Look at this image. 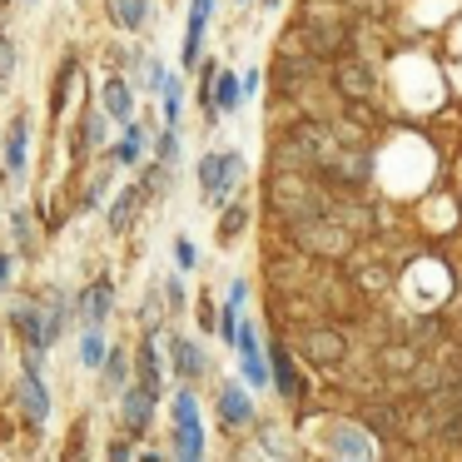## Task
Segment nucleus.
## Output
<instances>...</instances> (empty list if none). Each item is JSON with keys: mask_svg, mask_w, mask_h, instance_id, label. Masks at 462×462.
<instances>
[{"mask_svg": "<svg viewBox=\"0 0 462 462\" xmlns=\"http://www.w3.org/2000/svg\"><path fill=\"white\" fill-rule=\"evenodd\" d=\"M174 269H180V273H194V269H199V249H194L189 239H174Z\"/></svg>", "mask_w": 462, "mask_h": 462, "instance_id": "obj_34", "label": "nucleus"}, {"mask_svg": "<svg viewBox=\"0 0 462 462\" xmlns=\"http://www.w3.org/2000/svg\"><path fill=\"white\" fill-rule=\"evenodd\" d=\"M11 229H15V244H21V254H35V229H31V214L15 209L11 214Z\"/></svg>", "mask_w": 462, "mask_h": 462, "instance_id": "obj_32", "label": "nucleus"}, {"mask_svg": "<svg viewBox=\"0 0 462 462\" xmlns=\"http://www.w3.org/2000/svg\"><path fill=\"white\" fill-rule=\"evenodd\" d=\"M160 289H164V303H170V313H184V309H189V293H184V279H180V273H174V279H164Z\"/></svg>", "mask_w": 462, "mask_h": 462, "instance_id": "obj_33", "label": "nucleus"}, {"mask_svg": "<svg viewBox=\"0 0 462 462\" xmlns=\"http://www.w3.org/2000/svg\"><path fill=\"white\" fill-rule=\"evenodd\" d=\"M75 75H80V70H75V60H65V65H60V80H55V90H51V110H55V115H60L65 105H70V85H75Z\"/></svg>", "mask_w": 462, "mask_h": 462, "instance_id": "obj_31", "label": "nucleus"}, {"mask_svg": "<svg viewBox=\"0 0 462 462\" xmlns=\"http://www.w3.org/2000/svg\"><path fill=\"white\" fill-rule=\"evenodd\" d=\"M234 5H249V0H234Z\"/></svg>", "mask_w": 462, "mask_h": 462, "instance_id": "obj_41", "label": "nucleus"}, {"mask_svg": "<svg viewBox=\"0 0 462 462\" xmlns=\"http://www.w3.org/2000/svg\"><path fill=\"white\" fill-rule=\"evenodd\" d=\"M80 328H105L110 323V313H115V283L110 279H95L90 289L80 293Z\"/></svg>", "mask_w": 462, "mask_h": 462, "instance_id": "obj_15", "label": "nucleus"}, {"mask_svg": "<svg viewBox=\"0 0 462 462\" xmlns=\"http://www.w3.org/2000/svg\"><path fill=\"white\" fill-rule=\"evenodd\" d=\"M110 15L120 21V31H144L150 25V0H110Z\"/></svg>", "mask_w": 462, "mask_h": 462, "instance_id": "obj_24", "label": "nucleus"}, {"mask_svg": "<svg viewBox=\"0 0 462 462\" xmlns=\"http://www.w3.org/2000/svg\"><path fill=\"white\" fill-rule=\"evenodd\" d=\"M144 204H150V194L140 189V180H134V184H125V189H120V199L110 204V229H115V234H125V229L134 224V214L144 209Z\"/></svg>", "mask_w": 462, "mask_h": 462, "instance_id": "obj_18", "label": "nucleus"}, {"mask_svg": "<svg viewBox=\"0 0 462 462\" xmlns=\"http://www.w3.org/2000/svg\"><path fill=\"white\" fill-rule=\"evenodd\" d=\"M214 5L219 0H189V21H184V51H180V65L194 70L204 55V35H209V21H214Z\"/></svg>", "mask_w": 462, "mask_h": 462, "instance_id": "obj_12", "label": "nucleus"}, {"mask_svg": "<svg viewBox=\"0 0 462 462\" xmlns=\"http://www.w3.org/2000/svg\"><path fill=\"white\" fill-rule=\"evenodd\" d=\"M11 279H15V259H11V254H0V289H5Z\"/></svg>", "mask_w": 462, "mask_h": 462, "instance_id": "obj_40", "label": "nucleus"}, {"mask_svg": "<svg viewBox=\"0 0 462 462\" xmlns=\"http://www.w3.org/2000/svg\"><path fill=\"white\" fill-rule=\"evenodd\" d=\"M25 160H31V115H15L5 125V170L25 174Z\"/></svg>", "mask_w": 462, "mask_h": 462, "instance_id": "obj_16", "label": "nucleus"}, {"mask_svg": "<svg viewBox=\"0 0 462 462\" xmlns=\"http://www.w3.org/2000/svg\"><path fill=\"white\" fill-rule=\"evenodd\" d=\"M11 65H15V45L5 41V35H0V80H5V75H11Z\"/></svg>", "mask_w": 462, "mask_h": 462, "instance_id": "obj_37", "label": "nucleus"}, {"mask_svg": "<svg viewBox=\"0 0 462 462\" xmlns=\"http://www.w3.org/2000/svg\"><path fill=\"white\" fill-rule=\"evenodd\" d=\"M105 120H110L105 110H80V125H75V144H80V154L105 150Z\"/></svg>", "mask_w": 462, "mask_h": 462, "instance_id": "obj_22", "label": "nucleus"}, {"mask_svg": "<svg viewBox=\"0 0 462 462\" xmlns=\"http://www.w3.org/2000/svg\"><path fill=\"white\" fill-rule=\"evenodd\" d=\"M224 299H239V303H249V279H229V293Z\"/></svg>", "mask_w": 462, "mask_h": 462, "instance_id": "obj_39", "label": "nucleus"}, {"mask_svg": "<svg viewBox=\"0 0 462 462\" xmlns=\"http://www.w3.org/2000/svg\"><path fill=\"white\" fill-rule=\"evenodd\" d=\"M299 358L303 363H313V368H338V363H348V348H353V338H348V328H338V323H309V328H299Z\"/></svg>", "mask_w": 462, "mask_h": 462, "instance_id": "obj_4", "label": "nucleus"}, {"mask_svg": "<svg viewBox=\"0 0 462 462\" xmlns=\"http://www.w3.org/2000/svg\"><path fill=\"white\" fill-rule=\"evenodd\" d=\"M144 144H150L144 125H140V120H130V125H125V134H120V144L110 150V160H115V164H125V170H134V164L144 160Z\"/></svg>", "mask_w": 462, "mask_h": 462, "instance_id": "obj_21", "label": "nucleus"}, {"mask_svg": "<svg viewBox=\"0 0 462 462\" xmlns=\"http://www.w3.org/2000/svg\"><path fill=\"white\" fill-rule=\"evenodd\" d=\"M234 353H239V378L249 388H273V373H269V343H263L259 323L244 319L239 323V338H234Z\"/></svg>", "mask_w": 462, "mask_h": 462, "instance_id": "obj_9", "label": "nucleus"}, {"mask_svg": "<svg viewBox=\"0 0 462 462\" xmlns=\"http://www.w3.org/2000/svg\"><path fill=\"white\" fill-rule=\"evenodd\" d=\"M105 353H110V343L100 338V328H80V363L85 368H100Z\"/></svg>", "mask_w": 462, "mask_h": 462, "instance_id": "obj_26", "label": "nucleus"}, {"mask_svg": "<svg viewBox=\"0 0 462 462\" xmlns=\"http://www.w3.org/2000/svg\"><path fill=\"white\" fill-rule=\"evenodd\" d=\"M170 418H174V442H170V452L174 457H204V418H199V393L184 383V388H174V398H170Z\"/></svg>", "mask_w": 462, "mask_h": 462, "instance_id": "obj_3", "label": "nucleus"}, {"mask_svg": "<svg viewBox=\"0 0 462 462\" xmlns=\"http://www.w3.org/2000/svg\"><path fill=\"white\" fill-rule=\"evenodd\" d=\"M244 174H249V160L239 150H209L199 154V194L209 209H224L234 194L244 189Z\"/></svg>", "mask_w": 462, "mask_h": 462, "instance_id": "obj_2", "label": "nucleus"}, {"mask_svg": "<svg viewBox=\"0 0 462 462\" xmlns=\"http://www.w3.org/2000/svg\"><path fill=\"white\" fill-rule=\"evenodd\" d=\"M214 418H219L224 432H254V422H259V402H254V388L244 378H224L219 393H214Z\"/></svg>", "mask_w": 462, "mask_h": 462, "instance_id": "obj_6", "label": "nucleus"}, {"mask_svg": "<svg viewBox=\"0 0 462 462\" xmlns=\"http://www.w3.org/2000/svg\"><path fill=\"white\" fill-rule=\"evenodd\" d=\"M328 80H333V90L343 95V105H373L378 100V65L353 55V51L328 65Z\"/></svg>", "mask_w": 462, "mask_h": 462, "instance_id": "obj_5", "label": "nucleus"}, {"mask_svg": "<svg viewBox=\"0 0 462 462\" xmlns=\"http://www.w3.org/2000/svg\"><path fill=\"white\" fill-rule=\"evenodd\" d=\"M170 170H174V164H164V160L144 164V174H140V189L150 194V199H164V194H170Z\"/></svg>", "mask_w": 462, "mask_h": 462, "instance_id": "obj_25", "label": "nucleus"}, {"mask_svg": "<svg viewBox=\"0 0 462 462\" xmlns=\"http://www.w3.org/2000/svg\"><path fill=\"white\" fill-rule=\"evenodd\" d=\"M244 229H249V199H239V194H234V199L224 204V214H219V229H214V239L229 249V244L244 239Z\"/></svg>", "mask_w": 462, "mask_h": 462, "instance_id": "obj_19", "label": "nucleus"}, {"mask_svg": "<svg viewBox=\"0 0 462 462\" xmlns=\"http://www.w3.org/2000/svg\"><path fill=\"white\" fill-rule=\"evenodd\" d=\"M194 313H199V328L204 333H219V313H214L209 299H199V309H194Z\"/></svg>", "mask_w": 462, "mask_h": 462, "instance_id": "obj_36", "label": "nucleus"}, {"mask_svg": "<svg viewBox=\"0 0 462 462\" xmlns=\"http://www.w3.org/2000/svg\"><path fill=\"white\" fill-rule=\"evenodd\" d=\"M259 85H263V70H259V65H254V70L244 75V100H249V95H259Z\"/></svg>", "mask_w": 462, "mask_h": 462, "instance_id": "obj_38", "label": "nucleus"}, {"mask_svg": "<svg viewBox=\"0 0 462 462\" xmlns=\"http://www.w3.org/2000/svg\"><path fill=\"white\" fill-rule=\"evenodd\" d=\"M269 373H273V393H279L283 402H293V408H303L309 402V378H303L299 368V348L283 338L269 343Z\"/></svg>", "mask_w": 462, "mask_h": 462, "instance_id": "obj_8", "label": "nucleus"}, {"mask_svg": "<svg viewBox=\"0 0 462 462\" xmlns=\"http://www.w3.org/2000/svg\"><path fill=\"white\" fill-rule=\"evenodd\" d=\"M154 408H160V398H154L144 383H134V388H120V422L130 438H144V432L154 428Z\"/></svg>", "mask_w": 462, "mask_h": 462, "instance_id": "obj_11", "label": "nucleus"}, {"mask_svg": "<svg viewBox=\"0 0 462 462\" xmlns=\"http://www.w3.org/2000/svg\"><path fill=\"white\" fill-rule=\"evenodd\" d=\"M164 353H170V348H164V333H160V328H150V333H144L140 353H134V368H140V383L154 393V398L164 393Z\"/></svg>", "mask_w": 462, "mask_h": 462, "instance_id": "obj_14", "label": "nucleus"}, {"mask_svg": "<svg viewBox=\"0 0 462 462\" xmlns=\"http://www.w3.org/2000/svg\"><path fill=\"white\" fill-rule=\"evenodd\" d=\"M15 408H21L25 428H45V418H51V393H45V378H41V368H35V353H31V363H25L21 383H15Z\"/></svg>", "mask_w": 462, "mask_h": 462, "instance_id": "obj_10", "label": "nucleus"}, {"mask_svg": "<svg viewBox=\"0 0 462 462\" xmlns=\"http://www.w3.org/2000/svg\"><path fill=\"white\" fill-rule=\"evenodd\" d=\"M239 105H244L239 70H224L219 65V75H214V115H239Z\"/></svg>", "mask_w": 462, "mask_h": 462, "instance_id": "obj_20", "label": "nucleus"}, {"mask_svg": "<svg viewBox=\"0 0 462 462\" xmlns=\"http://www.w3.org/2000/svg\"><path fill=\"white\" fill-rule=\"evenodd\" d=\"M100 110L110 115L115 125H130V120H134V90L120 80V75H110V80H105V90H100Z\"/></svg>", "mask_w": 462, "mask_h": 462, "instance_id": "obj_17", "label": "nucleus"}, {"mask_svg": "<svg viewBox=\"0 0 462 462\" xmlns=\"http://www.w3.org/2000/svg\"><path fill=\"white\" fill-rule=\"evenodd\" d=\"M160 100H164V125H180V115H184V85H180V75H170V80H164Z\"/></svg>", "mask_w": 462, "mask_h": 462, "instance_id": "obj_28", "label": "nucleus"}, {"mask_svg": "<svg viewBox=\"0 0 462 462\" xmlns=\"http://www.w3.org/2000/svg\"><path fill=\"white\" fill-rule=\"evenodd\" d=\"M105 452H110L115 462H125V457H140V448H134V442H130V432H125V438H115V442H110V448H105Z\"/></svg>", "mask_w": 462, "mask_h": 462, "instance_id": "obj_35", "label": "nucleus"}, {"mask_svg": "<svg viewBox=\"0 0 462 462\" xmlns=\"http://www.w3.org/2000/svg\"><path fill=\"white\" fill-rule=\"evenodd\" d=\"M154 160L180 164V125H164V130L154 134Z\"/></svg>", "mask_w": 462, "mask_h": 462, "instance_id": "obj_30", "label": "nucleus"}, {"mask_svg": "<svg viewBox=\"0 0 462 462\" xmlns=\"http://www.w3.org/2000/svg\"><path fill=\"white\" fill-rule=\"evenodd\" d=\"M283 234H289V244L303 259H323V263H338L358 249V234H353L338 214H313V219L283 224Z\"/></svg>", "mask_w": 462, "mask_h": 462, "instance_id": "obj_1", "label": "nucleus"}, {"mask_svg": "<svg viewBox=\"0 0 462 462\" xmlns=\"http://www.w3.org/2000/svg\"><path fill=\"white\" fill-rule=\"evenodd\" d=\"M323 452L328 457H378L383 442L373 438L368 422H348V418H328L323 422Z\"/></svg>", "mask_w": 462, "mask_h": 462, "instance_id": "obj_7", "label": "nucleus"}, {"mask_svg": "<svg viewBox=\"0 0 462 462\" xmlns=\"http://www.w3.org/2000/svg\"><path fill=\"white\" fill-rule=\"evenodd\" d=\"M125 378H130V353H125V348H110V353H105V363H100V388L120 398Z\"/></svg>", "mask_w": 462, "mask_h": 462, "instance_id": "obj_23", "label": "nucleus"}, {"mask_svg": "<svg viewBox=\"0 0 462 462\" xmlns=\"http://www.w3.org/2000/svg\"><path fill=\"white\" fill-rule=\"evenodd\" d=\"M164 313H170V303H164V289H150V293H144V309H140L144 333H150V328H160V323H164Z\"/></svg>", "mask_w": 462, "mask_h": 462, "instance_id": "obj_29", "label": "nucleus"}, {"mask_svg": "<svg viewBox=\"0 0 462 462\" xmlns=\"http://www.w3.org/2000/svg\"><path fill=\"white\" fill-rule=\"evenodd\" d=\"M164 348H170V368L180 383H199L204 373H209V353L199 348V338H164Z\"/></svg>", "mask_w": 462, "mask_h": 462, "instance_id": "obj_13", "label": "nucleus"}, {"mask_svg": "<svg viewBox=\"0 0 462 462\" xmlns=\"http://www.w3.org/2000/svg\"><path fill=\"white\" fill-rule=\"evenodd\" d=\"M239 323H244V303L239 299H224L219 303V338L234 348V338H239Z\"/></svg>", "mask_w": 462, "mask_h": 462, "instance_id": "obj_27", "label": "nucleus"}]
</instances>
